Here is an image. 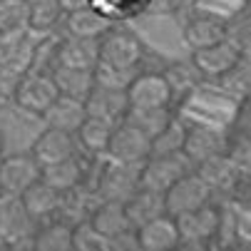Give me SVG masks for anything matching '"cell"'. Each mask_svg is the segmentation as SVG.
<instances>
[{"label":"cell","instance_id":"1","mask_svg":"<svg viewBox=\"0 0 251 251\" xmlns=\"http://www.w3.org/2000/svg\"><path fill=\"white\" fill-rule=\"evenodd\" d=\"M176 231H179V246L182 249H204L209 241H214L222 231V206L206 201L199 209L184 211L174 217Z\"/></svg>","mask_w":251,"mask_h":251},{"label":"cell","instance_id":"2","mask_svg":"<svg viewBox=\"0 0 251 251\" xmlns=\"http://www.w3.org/2000/svg\"><path fill=\"white\" fill-rule=\"evenodd\" d=\"M97 45H100L97 62L112 65V67H139L142 57H145V45H142L139 35L117 23L100 35Z\"/></svg>","mask_w":251,"mask_h":251},{"label":"cell","instance_id":"3","mask_svg":"<svg viewBox=\"0 0 251 251\" xmlns=\"http://www.w3.org/2000/svg\"><path fill=\"white\" fill-rule=\"evenodd\" d=\"M192 169H194V164L184 157V152L150 154L139 167V187L164 194L179 176L192 172Z\"/></svg>","mask_w":251,"mask_h":251},{"label":"cell","instance_id":"4","mask_svg":"<svg viewBox=\"0 0 251 251\" xmlns=\"http://www.w3.org/2000/svg\"><path fill=\"white\" fill-rule=\"evenodd\" d=\"M55 97H57V87L50 73H40V70H27L25 75H20L13 92V102L35 117H40Z\"/></svg>","mask_w":251,"mask_h":251},{"label":"cell","instance_id":"5","mask_svg":"<svg viewBox=\"0 0 251 251\" xmlns=\"http://www.w3.org/2000/svg\"><path fill=\"white\" fill-rule=\"evenodd\" d=\"M139 167L142 164H127V162L110 159L97 176L95 197L110 199V201H127L139 189Z\"/></svg>","mask_w":251,"mask_h":251},{"label":"cell","instance_id":"6","mask_svg":"<svg viewBox=\"0 0 251 251\" xmlns=\"http://www.w3.org/2000/svg\"><path fill=\"white\" fill-rule=\"evenodd\" d=\"M104 157L115 162H127V164H142L150 157V137L139 132L137 127H132L129 122L120 120L112 127Z\"/></svg>","mask_w":251,"mask_h":251},{"label":"cell","instance_id":"7","mask_svg":"<svg viewBox=\"0 0 251 251\" xmlns=\"http://www.w3.org/2000/svg\"><path fill=\"white\" fill-rule=\"evenodd\" d=\"M211 192L209 187L201 182V176L192 169L187 174H182L176 182L164 192V206H167V214L169 217H179L184 211H192V209H199L204 206L206 201H211Z\"/></svg>","mask_w":251,"mask_h":251},{"label":"cell","instance_id":"8","mask_svg":"<svg viewBox=\"0 0 251 251\" xmlns=\"http://www.w3.org/2000/svg\"><path fill=\"white\" fill-rule=\"evenodd\" d=\"M40 179V164L32 154H5L0 157V194L20 197L32 182Z\"/></svg>","mask_w":251,"mask_h":251},{"label":"cell","instance_id":"9","mask_svg":"<svg viewBox=\"0 0 251 251\" xmlns=\"http://www.w3.org/2000/svg\"><path fill=\"white\" fill-rule=\"evenodd\" d=\"M194 172L201 176V182L209 187L211 197L236 192L239 184H241V179L249 176V174H244L226 154H217V157H209V159L194 164Z\"/></svg>","mask_w":251,"mask_h":251},{"label":"cell","instance_id":"10","mask_svg":"<svg viewBox=\"0 0 251 251\" xmlns=\"http://www.w3.org/2000/svg\"><path fill=\"white\" fill-rule=\"evenodd\" d=\"M127 107H169L172 90L162 73H139L125 90Z\"/></svg>","mask_w":251,"mask_h":251},{"label":"cell","instance_id":"11","mask_svg":"<svg viewBox=\"0 0 251 251\" xmlns=\"http://www.w3.org/2000/svg\"><path fill=\"white\" fill-rule=\"evenodd\" d=\"M77 152H80L77 137L73 132H62V129H55V127H45L38 137H35L32 150H30V154L35 157V162L40 167L77 157Z\"/></svg>","mask_w":251,"mask_h":251},{"label":"cell","instance_id":"12","mask_svg":"<svg viewBox=\"0 0 251 251\" xmlns=\"http://www.w3.org/2000/svg\"><path fill=\"white\" fill-rule=\"evenodd\" d=\"M224 150H226V132H222L217 127L197 125V127H189L187 134H184L182 152L192 164H199L209 157L224 154Z\"/></svg>","mask_w":251,"mask_h":251},{"label":"cell","instance_id":"13","mask_svg":"<svg viewBox=\"0 0 251 251\" xmlns=\"http://www.w3.org/2000/svg\"><path fill=\"white\" fill-rule=\"evenodd\" d=\"M241 57V52L226 43V40H219V43H211L206 48H197L192 50V65L194 70L201 75V77H211V80H217L222 73H226V70Z\"/></svg>","mask_w":251,"mask_h":251},{"label":"cell","instance_id":"14","mask_svg":"<svg viewBox=\"0 0 251 251\" xmlns=\"http://www.w3.org/2000/svg\"><path fill=\"white\" fill-rule=\"evenodd\" d=\"M25 217L30 222H48L52 217H57L60 211V201H62V194L55 192L52 187H48L43 179H38V182H32L20 197H18Z\"/></svg>","mask_w":251,"mask_h":251},{"label":"cell","instance_id":"15","mask_svg":"<svg viewBox=\"0 0 251 251\" xmlns=\"http://www.w3.org/2000/svg\"><path fill=\"white\" fill-rule=\"evenodd\" d=\"M85 102V112L87 117H100L107 122H120L127 112V95L125 90H112L104 85H92V90L87 92Z\"/></svg>","mask_w":251,"mask_h":251},{"label":"cell","instance_id":"16","mask_svg":"<svg viewBox=\"0 0 251 251\" xmlns=\"http://www.w3.org/2000/svg\"><path fill=\"white\" fill-rule=\"evenodd\" d=\"M100 60V45L97 38H75V35H65L57 40L55 62L65 67H80V70H95Z\"/></svg>","mask_w":251,"mask_h":251},{"label":"cell","instance_id":"17","mask_svg":"<svg viewBox=\"0 0 251 251\" xmlns=\"http://www.w3.org/2000/svg\"><path fill=\"white\" fill-rule=\"evenodd\" d=\"M137 239H139V251H172L179 249V231L176 222L169 214L137 226Z\"/></svg>","mask_w":251,"mask_h":251},{"label":"cell","instance_id":"18","mask_svg":"<svg viewBox=\"0 0 251 251\" xmlns=\"http://www.w3.org/2000/svg\"><path fill=\"white\" fill-rule=\"evenodd\" d=\"M40 117H43L45 127H55V129L73 132V134H75L77 127L82 125V120L87 117V112H85V102H82V100L57 95Z\"/></svg>","mask_w":251,"mask_h":251},{"label":"cell","instance_id":"19","mask_svg":"<svg viewBox=\"0 0 251 251\" xmlns=\"http://www.w3.org/2000/svg\"><path fill=\"white\" fill-rule=\"evenodd\" d=\"M184 40L192 50L224 40V18L214 13H194L184 23Z\"/></svg>","mask_w":251,"mask_h":251},{"label":"cell","instance_id":"20","mask_svg":"<svg viewBox=\"0 0 251 251\" xmlns=\"http://www.w3.org/2000/svg\"><path fill=\"white\" fill-rule=\"evenodd\" d=\"M125 211H127L129 224L137 229V226H142V224H147V222L162 217V214H167L164 194H162V192H152V189L139 187V189L125 201Z\"/></svg>","mask_w":251,"mask_h":251},{"label":"cell","instance_id":"21","mask_svg":"<svg viewBox=\"0 0 251 251\" xmlns=\"http://www.w3.org/2000/svg\"><path fill=\"white\" fill-rule=\"evenodd\" d=\"M87 219L104 239H110L132 226L127 219V211H125V201H110V199H97V204L92 206Z\"/></svg>","mask_w":251,"mask_h":251},{"label":"cell","instance_id":"22","mask_svg":"<svg viewBox=\"0 0 251 251\" xmlns=\"http://www.w3.org/2000/svg\"><path fill=\"white\" fill-rule=\"evenodd\" d=\"M40 179L52 187L55 192L65 194V192H73L75 187L82 184L85 179V169L80 164L77 157H70V159H62V162H52V164H45L40 167Z\"/></svg>","mask_w":251,"mask_h":251},{"label":"cell","instance_id":"23","mask_svg":"<svg viewBox=\"0 0 251 251\" xmlns=\"http://www.w3.org/2000/svg\"><path fill=\"white\" fill-rule=\"evenodd\" d=\"M32 52H35V40L30 38V32L20 35V38L0 40V67L20 77L32 65Z\"/></svg>","mask_w":251,"mask_h":251},{"label":"cell","instance_id":"24","mask_svg":"<svg viewBox=\"0 0 251 251\" xmlns=\"http://www.w3.org/2000/svg\"><path fill=\"white\" fill-rule=\"evenodd\" d=\"M57 95L65 97H75V100H85L87 92L95 85V75L92 70H80V67H65V65H55L50 73Z\"/></svg>","mask_w":251,"mask_h":251},{"label":"cell","instance_id":"25","mask_svg":"<svg viewBox=\"0 0 251 251\" xmlns=\"http://www.w3.org/2000/svg\"><path fill=\"white\" fill-rule=\"evenodd\" d=\"M35 251H73V224L65 219H48L32 234Z\"/></svg>","mask_w":251,"mask_h":251},{"label":"cell","instance_id":"26","mask_svg":"<svg viewBox=\"0 0 251 251\" xmlns=\"http://www.w3.org/2000/svg\"><path fill=\"white\" fill-rule=\"evenodd\" d=\"M62 25H65V35H75V38H100L112 23L104 20L90 5H82L77 10L65 13L62 15Z\"/></svg>","mask_w":251,"mask_h":251},{"label":"cell","instance_id":"27","mask_svg":"<svg viewBox=\"0 0 251 251\" xmlns=\"http://www.w3.org/2000/svg\"><path fill=\"white\" fill-rule=\"evenodd\" d=\"M112 127H115V122H107V120H100V117H85L82 125L75 132L80 150H85L92 157L104 154L107 142H110V134H112Z\"/></svg>","mask_w":251,"mask_h":251},{"label":"cell","instance_id":"28","mask_svg":"<svg viewBox=\"0 0 251 251\" xmlns=\"http://www.w3.org/2000/svg\"><path fill=\"white\" fill-rule=\"evenodd\" d=\"M62 8L57 0H27V27L30 32L50 35L62 23Z\"/></svg>","mask_w":251,"mask_h":251},{"label":"cell","instance_id":"29","mask_svg":"<svg viewBox=\"0 0 251 251\" xmlns=\"http://www.w3.org/2000/svg\"><path fill=\"white\" fill-rule=\"evenodd\" d=\"M27 27V0H0V40L20 38Z\"/></svg>","mask_w":251,"mask_h":251},{"label":"cell","instance_id":"30","mask_svg":"<svg viewBox=\"0 0 251 251\" xmlns=\"http://www.w3.org/2000/svg\"><path fill=\"white\" fill-rule=\"evenodd\" d=\"M147 3L150 0H87V5L92 10H97L104 20L115 23H127L137 15L147 13Z\"/></svg>","mask_w":251,"mask_h":251},{"label":"cell","instance_id":"31","mask_svg":"<svg viewBox=\"0 0 251 251\" xmlns=\"http://www.w3.org/2000/svg\"><path fill=\"white\" fill-rule=\"evenodd\" d=\"M122 120L129 122L132 127H137L139 132H145L152 139L172 120V112H169V107H127Z\"/></svg>","mask_w":251,"mask_h":251},{"label":"cell","instance_id":"32","mask_svg":"<svg viewBox=\"0 0 251 251\" xmlns=\"http://www.w3.org/2000/svg\"><path fill=\"white\" fill-rule=\"evenodd\" d=\"M184 134L187 127L179 122V120H169L152 139H150V154H174V152H182L184 147Z\"/></svg>","mask_w":251,"mask_h":251},{"label":"cell","instance_id":"33","mask_svg":"<svg viewBox=\"0 0 251 251\" xmlns=\"http://www.w3.org/2000/svg\"><path fill=\"white\" fill-rule=\"evenodd\" d=\"M219 85L224 87V92L244 100L249 97V87H251V65H249V55H241L226 73H222L219 77Z\"/></svg>","mask_w":251,"mask_h":251},{"label":"cell","instance_id":"34","mask_svg":"<svg viewBox=\"0 0 251 251\" xmlns=\"http://www.w3.org/2000/svg\"><path fill=\"white\" fill-rule=\"evenodd\" d=\"M224 40L231 43L241 55H249V40H251V15L249 5L236 10L231 18H224Z\"/></svg>","mask_w":251,"mask_h":251},{"label":"cell","instance_id":"35","mask_svg":"<svg viewBox=\"0 0 251 251\" xmlns=\"http://www.w3.org/2000/svg\"><path fill=\"white\" fill-rule=\"evenodd\" d=\"M162 75H164V80H167V85H169V90H172V100H174L176 95L187 97L192 90H197V85H199V80H201V75L194 70L192 62H187V65L174 62V65H169V67L164 70Z\"/></svg>","mask_w":251,"mask_h":251},{"label":"cell","instance_id":"36","mask_svg":"<svg viewBox=\"0 0 251 251\" xmlns=\"http://www.w3.org/2000/svg\"><path fill=\"white\" fill-rule=\"evenodd\" d=\"M137 73H139V67H112L104 62H97L92 70L95 82L104 85V87H112V90H127V85L134 80Z\"/></svg>","mask_w":251,"mask_h":251},{"label":"cell","instance_id":"37","mask_svg":"<svg viewBox=\"0 0 251 251\" xmlns=\"http://www.w3.org/2000/svg\"><path fill=\"white\" fill-rule=\"evenodd\" d=\"M73 251H107V239L90 224V219H80L73 224Z\"/></svg>","mask_w":251,"mask_h":251},{"label":"cell","instance_id":"38","mask_svg":"<svg viewBox=\"0 0 251 251\" xmlns=\"http://www.w3.org/2000/svg\"><path fill=\"white\" fill-rule=\"evenodd\" d=\"M224 154H226L244 174H249V167H251V145H249V134L226 137V150H224Z\"/></svg>","mask_w":251,"mask_h":251},{"label":"cell","instance_id":"39","mask_svg":"<svg viewBox=\"0 0 251 251\" xmlns=\"http://www.w3.org/2000/svg\"><path fill=\"white\" fill-rule=\"evenodd\" d=\"M107 251H139V239H137V229L129 226L115 236L107 239Z\"/></svg>","mask_w":251,"mask_h":251},{"label":"cell","instance_id":"40","mask_svg":"<svg viewBox=\"0 0 251 251\" xmlns=\"http://www.w3.org/2000/svg\"><path fill=\"white\" fill-rule=\"evenodd\" d=\"M184 0H150L147 3V15H172L182 8Z\"/></svg>","mask_w":251,"mask_h":251},{"label":"cell","instance_id":"41","mask_svg":"<svg viewBox=\"0 0 251 251\" xmlns=\"http://www.w3.org/2000/svg\"><path fill=\"white\" fill-rule=\"evenodd\" d=\"M18 80H20L18 75H13V73H8V70L0 67V102H3V100H13Z\"/></svg>","mask_w":251,"mask_h":251},{"label":"cell","instance_id":"42","mask_svg":"<svg viewBox=\"0 0 251 251\" xmlns=\"http://www.w3.org/2000/svg\"><path fill=\"white\" fill-rule=\"evenodd\" d=\"M57 3H60L62 13H70V10H77V8L87 5V0H57Z\"/></svg>","mask_w":251,"mask_h":251},{"label":"cell","instance_id":"43","mask_svg":"<svg viewBox=\"0 0 251 251\" xmlns=\"http://www.w3.org/2000/svg\"><path fill=\"white\" fill-rule=\"evenodd\" d=\"M0 249H8V236L0 231Z\"/></svg>","mask_w":251,"mask_h":251}]
</instances>
